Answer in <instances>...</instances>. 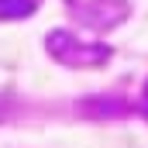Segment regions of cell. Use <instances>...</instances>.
<instances>
[{
    "label": "cell",
    "mask_w": 148,
    "mask_h": 148,
    "mask_svg": "<svg viewBox=\"0 0 148 148\" xmlns=\"http://www.w3.org/2000/svg\"><path fill=\"white\" fill-rule=\"evenodd\" d=\"M48 52L59 62H66V66H90V62H103L107 59V48H93L90 52L86 41L66 35V31H55V35L48 38Z\"/></svg>",
    "instance_id": "6da1fadb"
},
{
    "label": "cell",
    "mask_w": 148,
    "mask_h": 148,
    "mask_svg": "<svg viewBox=\"0 0 148 148\" xmlns=\"http://www.w3.org/2000/svg\"><path fill=\"white\" fill-rule=\"evenodd\" d=\"M38 7V0H0V17H24Z\"/></svg>",
    "instance_id": "7a4b0ae2"
}]
</instances>
